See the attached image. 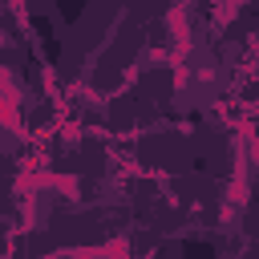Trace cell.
I'll return each instance as SVG.
<instances>
[{"label": "cell", "instance_id": "6da1fadb", "mask_svg": "<svg viewBox=\"0 0 259 259\" xmlns=\"http://www.w3.org/2000/svg\"><path fill=\"white\" fill-rule=\"evenodd\" d=\"M186 259H214V251H210V247H202V243H198V247L190 243V247H186Z\"/></svg>", "mask_w": 259, "mask_h": 259}]
</instances>
